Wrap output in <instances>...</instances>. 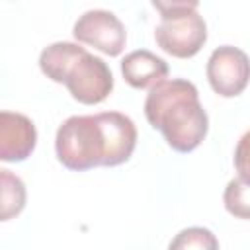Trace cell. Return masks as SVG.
I'll list each match as a JSON object with an SVG mask.
<instances>
[{
  "mask_svg": "<svg viewBox=\"0 0 250 250\" xmlns=\"http://www.w3.org/2000/svg\"><path fill=\"white\" fill-rule=\"evenodd\" d=\"M0 184H2V221H10L12 217L20 215L25 207V186L21 178L12 174L10 170H0Z\"/></svg>",
  "mask_w": 250,
  "mask_h": 250,
  "instance_id": "9",
  "label": "cell"
},
{
  "mask_svg": "<svg viewBox=\"0 0 250 250\" xmlns=\"http://www.w3.org/2000/svg\"><path fill=\"white\" fill-rule=\"evenodd\" d=\"M137 146V127L121 111L72 115L64 119L55 137L59 162L74 172L96 166H119Z\"/></svg>",
  "mask_w": 250,
  "mask_h": 250,
  "instance_id": "1",
  "label": "cell"
},
{
  "mask_svg": "<svg viewBox=\"0 0 250 250\" xmlns=\"http://www.w3.org/2000/svg\"><path fill=\"white\" fill-rule=\"evenodd\" d=\"M145 115L150 127L158 129L176 152L197 148L209 129L199 92L186 78H166L154 84L145 100Z\"/></svg>",
  "mask_w": 250,
  "mask_h": 250,
  "instance_id": "2",
  "label": "cell"
},
{
  "mask_svg": "<svg viewBox=\"0 0 250 250\" xmlns=\"http://www.w3.org/2000/svg\"><path fill=\"white\" fill-rule=\"evenodd\" d=\"M225 209L236 219H250V182L236 176L232 178L223 193Z\"/></svg>",
  "mask_w": 250,
  "mask_h": 250,
  "instance_id": "10",
  "label": "cell"
},
{
  "mask_svg": "<svg viewBox=\"0 0 250 250\" xmlns=\"http://www.w3.org/2000/svg\"><path fill=\"white\" fill-rule=\"evenodd\" d=\"M121 74L125 82L137 90L152 88L154 84L166 80L168 76V62L146 49H137L125 55L121 61Z\"/></svg>",
  "mask_w": 250,
  "mask_h": 250,
  "instance_id": "8",
  "label": "cell"
},
{
  "mask_svg": "<svg viewBox=\"0 0 250 250\" xmlns=\"http://www.w3.org/2000/svg\"><path fill=\"white\" fill-rule=\"evenodd\" d=\"M39 68L53 82L64 84L70 96L86 105L104 102L113 90L107 62L72 41L47 45L39 55Z\"/></svg>",
  "mask_w": 250,
  "mask_h": 250,
  "instance_id": "3",
  "label": "cell"
},
{
  "mask_svg": "<svg viewBox=\"0 0 250 250\" xmlns=\"http://www.w3.org/2000/svg\"><path fill=\"white\" fill-rule=\"evenodd\" d=\"M234 168L240 178L250 182V131H246L234 148Z\"/></svg>",
  "mask_w": 250,
  "mask_h": 250,
  "instance_id": "12",
  "label": "cell"
},
{
  "mask_svg": "<svg viewBox=\"0 0 250 250\" xmlns=\"http://www.w3.org/2000/svg\"><path fill=\"white\" fill-rule=\"evenodd\" d=\"M37 143V129L33 121L23 113L2 111L0 113V160L21 162L25 160Z\"/></svg>",
  "mask_w": 250,
  "mask_h": 250,
  "instance_id": "7",
  "label": "cell"
},
{
  "mask_svg": "<svg viewBox=\"0 0 250 250\" xmlns=\"http://www.w3.org/2000/svg\"><path fill=\"white\" fill-rule=\"evenodd\" d=\"M168 250H219V240L205 227H188L172 238Z\"/></svg>",
  "mask_w": 250,
  "mask_h": 250,
  "instance_id": "11",
  "label": "cell"
},
{
  "mask_svg": "<svg viewBox=\"0 0 250 250\" xmlns=\"http://www.w3.org/2000/svg\"><path fill=\"white\" fill-rule=\"evenodd\" d=\"M205 72L215 94L234 98L250 82V59L238 47L221 45L211 53Z\"/></svg>",
  "mask_w": 250,
  "mask_h": 250,
  "instance_id": "5",
  "label": "cell"
},
{
  "mask_svg": "<svg viewBox=\"0 0 250 250\" xmlns=\"http://www.w3.org/2000/svg\"><path fill=\"white\" fill-rule=\"evenodd\" d=\"M72 35L76 41L92 45L109 57L121 55L127 41V31L121 20L113 12L102 8L84 12L74 21Z\"/></svg>",
  "mask_w": 250,
  "mask_h": 250,
  "instance_id": "6",
  "label": "cell"
},
{
  "mask_svg": "<svg viewBox=\"0 0 250 250\" xmlns=\"http://www.w3.org/2000/svg\"><path fill=\"white\" fill-rule=\"evenodd\" d=\"M152 6L160 12V23L154 29L156 45L178 59H189L199 53L207 41V23L197 12L195 0H154Z\"/></svg>",
  "mask_w": 250,
  "mask_h": 250,
  "instance_id": "4",
  "label": "cell"
}]
</instances>
